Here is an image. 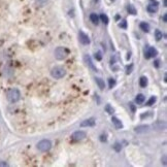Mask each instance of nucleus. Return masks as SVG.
Masks as SVG:
<instances>
[{
	"instance_id": "nucleus-22",
	"label": "nucleus",
	"mask_w": 167,
	"mask_h": 167,
	"mask_svg": "<svg viewBox=\"0 0 167 167\" xmlns=\"http://www.w3.org/2000/svg\"><path fill=\"white\" fill-rule=\"evenodd\" d=\"M99 18H100V20L104 23V24H108V17L106 16V14H100V17Z\"/></svg>"
},
{
	"instance_id": "nucleus-20",
	"label": "nucleus",
	"mask_w": 167,
	"mask_h": 167,
	"mask_svg": "<svg viewBox=\"0 0 167 167\" xmlns=\"http://www.w3.org/2000/svg\"><path fill=\"white\" fill-rule=\"evenodd\" d=\"M105 111H106L107 113H109V115H113V111H115V109L111 107L110 104H106V105H105Z\"/></svg>"
},
{
	"instance_id": "nucleus-7",
	"label": "nucleus",
	"mask_w": 167,
	"mask_h": 167,
	"mask_svg": "<svg viewBox=\"0 0 167 167\" xmlns=\"http://www.w3.org/2000/svg\"><path fill=\"white\" fill-rule=\"evenodd\" d=\"M78 39H80V42L82 43V45H89L90 43L89 36H88L86 33H84L83 31L78 32Z\"/></svg>"
},
{
	"instance_id": "nucleus-12",
	"label": "nucleus",
	"mask_w": 167,
	"mask_h": 167,
	"mask_svg": "<svg viewBox=\"0 0 167 167\" xmlns=\"http://www.w3.org/2000/svg\"><path fill=\"white\" fill-rule=\"evenodd\" d=\"M95 81H96V84L98 85L99 89H100V90H103L104 88H105L104 81L102 80V78H95Z\"/></svg>"
},
{
	"instance_id": "nucleus-11",
	"label": "nucleus",
	"mask_w": 167,
	"mask_h": 167,
	"mask_svg": "<svg viewBox=\"0 0 167 167\" xmlns=\"http://www.w3.org/2000/svg\"><path fill=\"white\" fill-rule=\"evenodd\" d=\"M154 127L155 128H157V129H159V130H164V129L166 128V124H165V122H157V123H155L154 124Z\"/></svg>"
},
{
	"instance_id": "nucleus-15",
	"label": "nucleus",
	"mask_w": 167,
	"mask_h": 167,
	"mask_svg": "<svg viewBox=\"0 0 167 167\" xmlns=\"http://www.w3.org/2000/svg\"><path fill=\"white\" fill-rule=\"evenodd\" d=\"M148 11L149 13H151V14H154V13H157L158 11V5H153V4H150V5H148Z\"/></svg>"
},
{
	"instance_id": "nucleus-13",
	"label": "nucleus",
	"mask_w": 167,
	"mask_h": 167,
	"mask_svg": "<svg viewBox=\"0 0 167 167\" xmlns=\"http://www.w3.org/2000/svg\"><path fill=\"white\" fill-rule=\"evenodd\" d=\"M90 20H91V22L95 25H97L99 23V17L96 14H90Z\"/></svg>"
},
{
	"instance_id": "nucleus-14",
	"label": "nucleus",
	"mask_w": 167,
	"mask_h": 167,
	"mask_svg": "<svg viewBox=\"0 0 167 167\" xmlns=\"http://www.w3.org/2000/svg\"><path fill=\"white\" fill-rule=\"evenodd\" d=\"M85 60H86V62H87V64L88 65H89L91 68H92L93 70H94V71H97V68H96V67L93 65V63H92V61H91V58L89 57V56L88 55H86L85 56Z\"/></svg>"
},
{
	"instance_id": "nucleus-17",
	"label": "nucleus",
	"mask_w": 167,
	"mask_h": 167,
	"mask_svg": "<svg viewBox=\"0 0 167 167\" xmlns=\"http://www.w3.org/2000/svg\"><path fill=\"white\" fill-rule=\"evenodd\" d=\"M136 103L137 104H142L143 102H145V95H142V94H138L136 96Z\"/></svg>"
},
{
	"instance_id": "nucleus-23",
	"label": "nucleus",
	"mask_w": 167,
	"mask_h": 167,
	"mask_svg": "<svg viewBox=\"0 0 167 167\" xmlns=\"http://www.w3.org/2000/svg\"><path fill=\"white\" fill-rule=\"evenodd\" d=\"M156 100H157V98L155 97V96H153V97H151L150 98V100L148 101V103H146V105H149V106H151V105H153L155 102H156Z\"/></svg>"
},
{
	"instance_id": "nucleus-1",
	"label": "nucleus",
	"mask_w": 167,
	"mask_h": 167,
	"mask_svg": "<svg viewBox=\"0 0 167 167\" xmlns=\"http://www.w3.org/2000/svg\"><path fill=\"white\" fill-rule=\"evenodd\" d=\"M6 98L8 101L11 102V103L18 102L20 100V98H21V92H20L18 89H16V88L10 89L6 93Z\"/></svg>"
},
{
	"instance_id": "nucleus-31",
	"label": "nucleus",
	"mask_w": 167,
	"mask_h": 167,
	"mask_svg": "<svg viewBox=\"0 0 167 167\" xmlns=\"http://www.w3.org/2000/svg\"><path fill=\"white\" fill-rule=\"evenodd\" d=\"M132 68H133V65H130V67H127V74H129V73L131 72Z\"/></svg>"
},
{
	"instance_id": "nucleus-9",
	"label": "nucleus",
	"mask_w": 167,
	"mask_h": 167,
	"mask_svg": "<svg viewBox=\"0 0 167 167\" xmlns=\"http://www.w3.org/2000/svg\"><path fill=\"white\" fill-rule=\"evenodd\" d=\"M149 130H150V127L148 125H140L135 128L136 133H146L149 132Z\"/></svg>"
},
{
	"instance_id": "nucleus-6",
	"label": "nucleus",
	"mask_w": 167,
	"mask_h": 167,
	"mask_svg": "<svg viewBox=\"0 0 167 167\" xmlns=\"http://www.w3.org/2000/svg\"><path fill=\"white\" fill-rule=\"evenodd\" d=\"M85 137H86V132H84V131H75L74 133L71 135V138L72 140H74V141H80V140H83Z\"/></svg>"
},
{
	"instance_id": "nucleus-30",
	"label": "nucleus",
	"mask_w": 167,
	"mask_h": 167,
	"mask_svg": "<svg viewBox=\"0 0 167 167\" xmlns=\"http://www.w3.org/2000/svg\"><path fill=\"white\" fill-rule=\"evenodd\" d=\"M154 66H155V67H157V68H158V67L160 66V61H159V60H156V61H155V62H154Z\"/></svg>"
},
{
	"instance_id": "nucleus-35",
	"label": "nucleus",
	"mask_w": 167,
	"mask_h": 167,
	"mask_svg": "<svg viewBox=\"0 0 167 167\" xmlns=\"http://www.w3.org/2000/svg\"><path fill=\"white\" fill-rule=\"evenodd\" d=\"M95 1H96V2H97V1H98V0H95Z\"/></svg>"
},
{
	"instance_id": "nucleus-36",
	"label": "nucleus",
	"mask_w": 167,
	"mask_h": 167,
	"mask_svg": "<svg viewBox=\"0 0 167 167\" xmlns=\"http://www.w3.org/2000/svg\"><path fill=\"white\" fill-rule=\"evenodd\" d=\"M111 1H115V0H111Z\"/></svg>"
},
{
	"instance_id": "nucleus-21",
	"label": "nucleus",
	"mask_w": 167,
	"mask_h": 167,
	"mask_svg": "<svg viewBox=\"0 0 167 167\" xmlns=\"http://www.w3.org/2000/svg\"><path fill=\"white\" fill-rule=\"evenodd\" d=\"M155 37H156V39L159 42V40L162 39V37H163V34H162V32H161L160 30H156L155 31Z\"/></svg>"
},
{
	"instance_id": "nucleus-8",
	"label": "nucleus",
	"mask_w": 167,
	"mask_h": 167,
	"mask_svg": "<svg viewBox=\"0 0 167 167\" xmlns=\"http://www.w3.org/2000/svg\"><path fill=\"white\" fill-rule=\"evenodd\" d=\"M94 126H95L94 119H88L81 123V127H94Z\"/></svg>"
},
{
	"instance_id": "nucleus-2",
	"label": "nucleus",
	"mask_w": 167,
	"mask_h": 167,
	"mask_svg": "<svg viewBox=\"0 0 167 167\" xmlns=\"http://www.w3.org/2000/svg\"><path fill=\"white\" fill-rule=\"evenodd\" d=\"M51 74H52L53 78H56V80H60V78H62L65 77L66 70L64 69L63 67H61V66H56V67H54V68L52 69Z\"/></svg>"
},
{
	"instance_id": "nucleus-26",
	"label": "nucleus",
	"mask_w": 167,
	"mask_h": 167,
	"mask_svg": "<svg viewBox=\"0 0 167 167\" xmlns=\"http://www.w3.org/2000/svg\"><path fill=\"white\" fill-rule=\"evenodd\" d=\"M120 27L121 28H123V29H126L127 28V22H126V20H123V21L120 23Z\"/></svg>"
},
{
	"instance_id": "nucleus-5",
	"label": "nucleus",
	"mask_w": 167,
	"mask_h": 167,
	"mask_svg": "<svg viewBox=\"0 0 167 167\" xmlns=\"http://www.w3.org/2000/svg\"><path fill=\"white\" fill-rule=\"evenodd\" d=\"M158 55V51L154 46H148L145 51V59H151V58L156 57Z\"/></svg>"
},
{
	"instance_id": "nucleus-18",
	"label": "nucleus",
	"mask_w": 167,
	"mask_h": 167,
	"mask_svg": "<svg viewBox=\"0 0 167 167\" xmlns=\"http://www.w3.org/2000/svg\"><path fill=\"white\" fill-rule=\"evenodd\" d=\"M139 84H140V87L145 88L146 86H148V78H146L145 77L140 78V80H139Z\"/></svg>"
},
{
	"instance_id": "nucleus-3",
	"label": "nucleus",
	"mask_w": 167,
	"mask_h": 167,
	"mask_svg": "<svg viewBox=\"0 0 167 167\" xmlns=\"http://www.w3.org/2000/svg\"><path fill=\"white\" fill-rule=\"evenodd\" d=\"M68 55H69V51L66 48H63V46H59V48L55 50V57L57 60L66 59Z\"/></svg>"
},
{
	"instance_id": "nucleus-32",
	"label": "nucleus",
	"mask_w": 167,
	"mask_h": 167,
	"mask_svg": "<svg viewBox=\"0 0 167 167\" xmlns=\"http://www.w3.org/2000/svg\"><path fill=\"white\" fill-rule=\"evenodd\" d=\"M100 140H101V141H106V137H105L104 135H101L100 136Z\"/></svg>"
},
{
	"instance_id": "nucleus-4",
	"label": "nucleus",
	"mask_w": 167,
	"mask_h": 167,
	"mask_svg": "<svg viewBox=\"0 0 167 167\" xmlns=\"http://www.w3.org/2000/svg\"><path fill=\"white\" fill-rule=\"evenodd\" d=\"M51 148H52V143L48 139H43L37 143V149L40 152H48Z\"/></svg>"
},
{
	"instance_id": "nucleus-33",
	"label": "nucleus",
	"mask_w": 167,
	"mask_h": 167,
	"mask_svg": "<svg viewBox=\"0 0 167 167\" xmlns=\"http://www.w3.org/2000/svg\"><path fill=\"white\" fill-rule=\"evenodd\" d=\"M163 21H164V22H166V21H167V14H166L163 16Z\"/></svg>"
},
{
	"instance_id": "nucleus-28",
	"label": "nucleus",
	"mask_w": 167,
	"mask_h": 167,
	"mask_svg": "<svg viewBox=\"0 0 167 167\" xmlns=\"http://www.w3.org/2000/svg\"><path fill=\"white\" fill-rule=\"evenodd\" d=\"M129 106H130L131 110H132V113H135V105H134L132 102H130V103H129Z\"/></svg>"
},
{
	"instance_id": "nucleus-10",
	"label": "nucleus",
	"mask_w": 167,
	"mask_h": 167,
	"mask_svg": "<svg viewBox=\"0 0 167 167\" xmlns=\"http://www.w3.org/2000/svg\"><path fill=\"white\" fill-rule=\"evenodd\" d=\"M111 122H113V124L115 125L116 129H121L123 127L122 122L120 121L118 118H116V117H113V118H111Z\"/></svg>"
},
{
	"instance_id": "nucleus-29",
	"label": "nucleus",
	"mask_w": 167,
	"mask_h": 167,
	"mask_svg": "<svg viewBox=\"0 0 167 167\" xmlns=\"http://www.w3.org/2000/svg\"><path fill=\"white\" fill-rule=\"evenodd\" d=\"M151 3L150 4H153V5H159V2L157 1V0H150Z\"/></svg>"
},
{
	"instance_id": "nucleus-24",
	"label": "nucleus",
	"mask_w": 167,
	"mask_h": 167,
	"mask_svg": "<svg viewBox=\"0 0 167 167\" xmlns=\"http://www.w3.org/2000/svg\"><path fill=\"white\" fill-rule=\"evenodd\" d=\"M115 85H116L115 78H109V80H108V86H109V88H113Z\"/></svg>"
},
{
	"instance_id": "nucleus-25",
	"label": "nucleus",
	"mask_w": 167,
	"mask_h": 167,
	"mask_svg": "<svg viewBox=\"0 0 167 167\" xmlns=\"http://www.w3.org/2000/svg\"><path fill=\"white\" fill-rule=\"evenodd\" d=\"M113 149H115V151L116 152H121V150H122V146H121V145L120 143H115V145H113Z\"/></svg>"
},
{
	"instance_id": "nucleus-16",
	"label": "nucleus",
	"mask_w": 167,
	"mask_h": 167,
	"mask_svg": "<svg viewBox=\"0 0 167 167\" xmlns=\"http://www.w3.org/2000/svg\"><path fill=\"white\" fill-rule=\"evenodd\" d=\"M140 29H141L142 31H145V32H149L150 31V25L148 24V23H145V22H142V23H140Z\"/></svg>"
},
{
	"instance_id": "nucleus-27",
	"label": "nucleus",
	"mask_w": 167,
	"mask_h": 167,
	"mask_svg": "<svg viewBox=\"0 0 167 167\" xmlns=\"http://www.w3.org/2000/svg\"><path fill=\"white\" fill-rule=\"evenodd\" d=\"M95 58H96V60H98V61H100L102 59V56H101V53L100 52H97L95 54Z\"/></svg>"
},
{
	"instance_id": "nucleus-19",
	"label": "nucleus",
	"mask_w": 167,
	"mask_h": 167,
	"mask_svg": "<svg viewBox=\"0 0 167 167\" xmlns=\"http://www.w3.org/2000/svg\"><path fill=\"white\" fill-rule=\"evenodd\" d=\"M127 10H128V13L129 14H136V10H135V7L133 6L132 4H129L128 6H127Z\"/></svg>"
},
{
	"instance_id": "nucleus-34",
	"label": "nucleus",
	"mask_w": 167,
	"mask_h": 167,
	"mask_svg": "<svg viewBox=\"0 0 167 167\" xmlns=\"http://www.w3.org/2000/svg\"><path fill=\"white\" fill-rule=\"evenodd\" d=\"M0 166H6V163H0Z\"/></svg>"
}]
</instances>
